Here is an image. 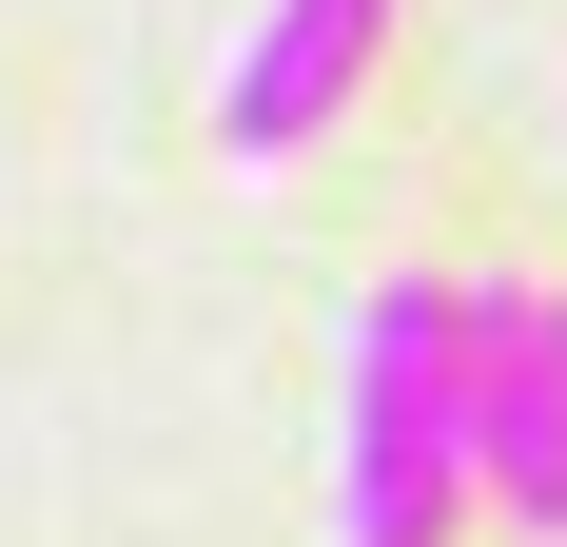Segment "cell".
I'll use <instances>...</instances> for the list:
<instances>
[{"instance_id": "cell-3", "label": "cell", "mask_w": 567, "mask_h": 547, "mask_svg": "<svg viewBox=\"0 0 567 547\" xmlns=\"http://www.w3.org/2000/svg\"><path fill=\"white\" fill-rule=\"evenodd\" d=\"M489 508L567 547V332H548V293H489Z\"/></svg>"}, {"instance_id": "cell-2", "label": "cell", "mask_w": 567, "mask_h": 547, "mask_svg": "<svg viewBox=\"0 0 567 547\" xmlns=\"http://www.w3.org/2000/svg\"><path fill=\"white\" fill-rule=\"evenodd\" d=\"M372 59H392V0H255V40L216 59V157L333 137V117L372 99Z\"/></svg>"}, {"instance_id": "cell-1", "label": "cell", "mask_w": 567, "mask_h": 547, "mask_svg": "<svg viewBox=\"0 0 567 547\" xmlns=\"http://www.w3.org/2000/svg\"><path fill=\"white\" fill-rule=\"evenodd\" d=\"M470 508H489V293L392 274V293H352V372H333V528L451 547Z\"/></svg>"}, {"instance_id": "cell-4", "label": "cell", "mask_w": 567, "mask_h": 547, "mask_svg": "<svg viewBox=\"0 0 567 547\" xmlns=\"http://www.w3.org/2000/svg\"><path fill=\"white\" fill-rule=\"evenodd\" d=\"M548 332H567V293H548Z\"/></svg>"}]
</instances>
